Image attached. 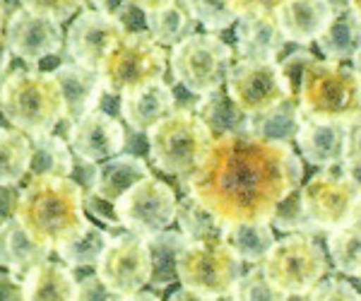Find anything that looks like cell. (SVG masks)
<instances>
[{"instance_id": "1", "label": "cell", "mask_w": 361, "mask_h": 301, "mask_svg": "<svg viewBox=\"0 0 361 301\" xmlns=\"http://www.w3.org/2000/svg\"><path fill=\"white\" fill-rule=\"evenodd\" d=\"M301 181L304 166L292 145L253 133H229L212 137L183 186L222 227H234L270 224Z\"/></svg>"}, {"instance_id": "2", "label": "cell", "mask_w": 361, "mask_h": 301, "mask_svg": "<svg viewBox=\"0 0 361 301\" xmlns=\"http://www.w3.org/2000/svg\"><path fill=\"white\" fill-rule=\"evenodd\" d=\"M17 222L42 246L56 251L87 224L85 193L68 176H37L20 193Z\"/></svg>"}, {"instance_id": "3", "label": "cell", "mask_w": 361, "mask_h": 301, "mask_svg": "<svg viewBox=\"0 0 361 301\" xmlns=\"http://www.w3.org/2000/svg\"><path fill=\"white\" fill-rule=\"evenodd\" d=\"M0 111L27 137L49 135L66 121V99L54 73L17 70L3 80Z\"/></svg>"}, {"instance_id": "4", "label": "cell", "mask_w": 361, "mask_h": 301, "mask_svg": "<svg viewBox=\"0 0 361 301\" xmlns=\"http://www.w3.org/2000/svg\"><path fill=\"white\" fill-rule=\"evenodd\" d=\"M304 118L349 123L361 113V80L354 68L337 61H313L296 94Z\"/></svg>"}, {"instance_id": "5", "label": "cell", "mask_w": 361, "mask_h": 301, "mask_svg": "<svg viewBox=\"0 0 361 301\" xmlns=\"http://www.w3.org/2000/svg\"><path fill=\"white\" fill-rule=\"evenodd\" d=\"M166 51L147 32H126L99 66L106 94H130L149 85L164 82Z\"/></svg>"}, {"instance_id": "6", "label": "cell", "mask_w": 361, "mask_h": 301, "mask_svg": "<svg viewBox=\"0 0 361 301\" xmlns=\"http://www.w3.org/2000/svg\"><path fill=\"white\" fill-rule=\"evenodd\" d=\"M212 137L214 135L197 118L195 111L176 109L147 130L149 159L157 169L169 176L185 178L205 157Z\"/></svg>"}, {"instance_id": "7", "label": "cell", "mask_w": 361, "mask_h": 301, "mask_svg": "<svg viewBox=\"0 0 361 301\" xmlns=\"http://www.w3.org/2000/svg\"><path fill=\"white\" fill-rule=\"evenodd\" d=\"M231 46L217 34H190L176 44L169 56L173 80L185 92L205 97L222 90L226 73L231 68Z\"/></svg>"}, {"instance_id": "8", "label": "cell", "mask_w": 361, "mask_h": 301, "mask_svg": "<svg viewBox=\"0 0 361 301\" xmlns=\"http://www.w3.org/2000/svg\"><path fill=\"white\" fill-rule=\"evenodd\" d=\"M301 207L313 229L335 231L361 215V183L347 171H320L299 188Z\"/></svg>"}, {"instance_id": "9", "label": "cell", "mask_w": 361, "mask_h": 301, "mask_svg": "<svg viewBox=\"0 0 361 301\" xmlns=\"http://www.w3.org/2000/svg\"><path fill=\"white\" fill-rule=\"evenodd\" d=\"M260 270L267 282H272L287 297H304L323 280L328 258L311 236L289 234L275 241V246L260 263Z\"/></svg>"}, {"instance_id": "10", "label": "cell", "mask_w": 361, "mask_h": 301, "mask_svg": "<svg viewBox=\"0 0 361 301\" xmlns=\"http://www.w3.org/2000/svg\"><path fill=\"white\" fill-rule=\"evenodd\" d=\"M241 275V260L222 241H188L176 258L180 285L214 299L229 297Z\"/></svg>"}, {"instance_id": "11", "label": "cell", "mask_w": 361, "mask_h": 301, "mask_svg": "<svg viewBox=\"0 0 361 301\" xmlns=\"http://www.w3.org/2000/svg\"><path fill=\"white\" fill-rule=\"evenodd\" d=\"M176 207L178 198L173 188L159 178L147 176L114 202V215L133 236L149 239L171 227Z\"/></svg>"}, {"instance_id": "12", "label": "cell", "mask_w": 361, "mask_h": 301, "mask_svg": "<svg viewBox=\"0 0 361 301\" xmlns=\"http://www.w3.org/2000/svg\"><path fill=\"white\" fill-rule=\"evenodd\" d=\"M226 94L248 118L263 116L292 97L277 61H238L226 73Z\"/></svg>"}, {"instance_id": "13", "label": "cell", "mask_w": 361, "mask_h": 301, "mask_svg": "<svg viewBox=\"0 0 361 301\" xmlns=\"http://www.w3.org/2000/svg\"><path fill=\"white\" fill-rule=\"evenodd\" d=\"M94 268L116 297H130L152 280L149 251L140 236H111Z\"/></svg>"}, {"instance_id": "14", "label": "cell", "mask_w": 361, "mask_h": 301, "mask_svg": "<svg viewBox=\"0 0 361 301\" xmlns=\"http://www.w3.org/2000/svg\"><path fill=\"white\" fill-rule=\"evenodd\" d=\"M126 32L128 29L121 17L102 10H82L68 29L66 49L73 63L99 70L102 61Z\"/></svg>"}, {"instance_id": "15", "label": "cell", "mask_w": 361, "mask_h": 301, "mask_svg": "<svg viewBox=\"0 0 361 301\" xmlns=\"http://www.w3.org/2000/svg\"><path fill=\"white\" fill-rule=\"evenodd\" d=\"M126 145V130L121 121H116L106 111H87L78 121L70 123L68 147L80 161L87 164H102L106 159L118 157Z\"/></svg>"}, {"instance_id": "16", "label": "cell", "mask_w": 361, "mask_h": 301, "mask_svg": "<svg viewBox=\"0 0 361 301\" xmlns=\"http://www.w3.org/2000/svg\"><path fill=\"white\" fill-rule=\"evenodd\" d=\"M5 46L10 49V54L22 58L25 63H39L61 51V25L20 8L5 25Z\"/></svg>"}, {"instance_id": "17", "label": "cell", "mask_w": 361, "mask_h": 301, "mask_svg": "<svg viewBox=\"0 0 361 301\" xmlns=\"http://www.w3.org/2000/svg\"><path fill=\"white\" fill-rule=\"evenodd\" d=\"M333 15V0H284L275 13L284 39L301 46L316 42L330 25Z\"/></svg>"}, {"instance_id": "18", "label": "cell", "mask_w": 361, "mask_h": 301, "mask_svg": "<svg viewBox=\"0 0 361 301\" xmlns=\"http://www.w3.org/2000/svg\"><path fill=\"white\" fill-rule=\"evenodd\" d=\"M345 135L347 123L342 121H313L304 118L299 133H296V145L308 164L313 166H330L340 164L345 154Z\"/></svg>"}, {"instance_id": "19", "label": "cell", "mask_w": 361, "mask_h": 301, "mask_svg": "<svg viewBox=\"0 0 361 301\" xmlns=\"http://www.w3.org/2000/svg\"><path fill=\"white\" fill-rule=\"evenodd\" d=\"M54 78L61 85L63 99H66V121H78L80 116L87 111H94L102 102V97L106 94L99 78V70L92 68L78 66V63H63L54 70Z\"/></svg>"}, {"instance_id": "20", "label": "cell", "mask_w": 361, "mask_h": 301, "mask_svg": "<svg viewBox=\"0 0 361 301\" xmlns=\"http://www.w3.org/2000/svg\"><path fill=\"white\" fill-rule=\"evenodd\" d=\"M284 34L275 13L241 17L236 25V54L241 61H277L284 49Z\"/></svg>"}, {"instance_id": "21", "label": "cell", "mask_w": 361, "mask_h": 301, "mask_svg": "<svg viewBox=\"0 0 361 301\" xmlns=\"http://www.w3.org/2000/svg\"><path fill=\"white\" fill-rule=\"evenodd\" d=\"M171 111H176V94L166 82L149 85L121 97V113L135 133H147Z\"/></svg>"}, {"instance_id": "22", "label": "cell", "mask_w": 361, "mask_h": 301, "mask_svg": "<svg viewBox=\"0 0 361 301\" xmlns=\"http://www.w3.org/2000/svg\"><path fill=\"white\" fill-rule=\"evenodd\" d=\"M147 176H152L147 161L135 157V154H118L114 159L94 164L90 188L99 200L116 202L128 188H133L137 181Z\"/></svg>"}, {"instance_id": "23", "label": "cell", "mask_w": 361, "mask_h": 301, "mask_svg": "<svg viewBox=\"0 0 361 301\" xmlns=\"http://www.w3.org/2000/svg\"><path fill=\"white\" fill-rule=\"evenodd\" d=\"M49 253L51 248L34 241L17 222V217L0 227V263L10 270V275L27 277L37 265L49 260Z\"/></svg>"}, {"instance_id": "24", "label": "cell", "mask_w": 361, "mask_h": 301, "mask_svg": "<svg viewBox=\"0 0 361 301\" xmlns=\"http://www.w3.org/2000/svg\"><path fill=\"white\" fill-rule=\"evenodd\" d=\"M325 61L345 63L361 51V17L349 5L335 8V15L325 32L316 39Z\"/></svg>"}, {"instance_id": "25", "label": "cell", "mask_w": 361, "mask_h": 301, "mask_svg": "<svg viewBox=\"0 0 361 301\" xmlns=\"http://www.w3.org/2000/svg\"><path fill=\"white\" fill-rule=\"evenodd\" d=\"M22 297L25 301H75L78 280L68 265L46 260L22 277Z\"/></svg>"}, {"instance_id": "26", "label": "cell", "mask_w": 361, "mask_h": 301, "mask_svg": "<svg viewBox=\"0 0 361 301\" xmlns=\"http://www.w3.org/2000/svg\"><path fill=\"white\" fill-rule=\"evenodd\" d=\"M145 25H147V34L161 49L164 46L173 49V46L195 32V17L185 0H173L166 8L145 13Z\"/></svg>"}, {"instance_id": "27", "label": "cell", "mask_w": 361, "mask_h": 301, "mask_svg": "<svg viewBox=\"0 0 361 301\" xmlns=\"http://www.w3.org/2000/svg\"><path fill=\"white\" fill-rule=\"evenodd\" d=\"M195 116L207 125L209 133H219V135L250 133V118L229 99L226 90L200 97V102L195 104Z\"/></svg>"}, {"instance_id": "28", "label": "cell", "mask_w": 361, "mask_h": 301, "mask_svg": "<svg viewBox=\"0 0 361 301\" xmlns=\"http://www.w3.org/2000/svg\"><path fill=\"white\" fill-rule=\"evenodd\" d=\"M222 244L229 246L241 263L258 265L275 246V231L270 224H234V227H224Z\"/></svg>"}, {"instance_id": "29", "label": "cell", "mask_w": 361, "mask_h": 301, "mask_svg": "<svg viewBox=\"0 0 361 301\" xmlns=\"http://www.w3.org/2000/svg\"><path fill=\"white\" fill-rule=\"evenodd\" d=\"M75 171V159L73 149L68 147V142L63 137L54 135H42L32 140V159H29V171L32 178L37 176H68Z\"/></svg>"}, {"instance_id": "30", "label": "cell", "mask_w": 361, "mask_h": 301, "mask_svg": "<svg viewBox=\"0 0 361 301\" xmlns=\"http://www.w3.org/2000/svg\"><path fill=\"white\" fill-rule=\"evenodd\" d=\"M301 123H304V113L299 109V102H296V97H289L287 102H282L272 111L250 118V133L265 137V140L289 145L296 140Z\"/></svg>"}, {"instance_id": "31", "label": "cell", "mask_w": 361, "mask_h": 301, "mask_svg": "<svg viewBox=\"0 0 361 301\" xmlns=\"http://www.w3.org/2000/svg\"><path fill=\"white\" fill-rule=\"evenodd\" d=\"M109 241H111V234L87 219V224L80 229V234L73 236L68 244L58 246L56 253L68 268H90V265L99 263Z\"/></svg>"}, {"instance_id": "32", "label": "cell", "mask_w": 361, "mask_h": 301, "mask_svg": "<svg viewBox=\"0 0 361 301\" xmlns=\"http://www.w3.org/2000/svg\"><path fill=\"white\" fill-rule=\"evenodd\" d=\"M149 251V263H152V280L149 285L154 287H166L176 280V258L183 251V246L188 244L180 231H161L157 236L145 239Z\"/></svg>"}, {"instance_id": "33", "label": "cell", "mask_w": 361, "mask_h": 301, "mask_svg": "<svg viewBox=\"0 0 361 301\" xmlns=\"http://www.w3.org/2000/svg\"><path fill=\"white\" fill-rule=\"evenodd\" d=\"M32 140L17 128H0V186L20 183L29 171Z\"/></svg>"}, {"instance_id": "34", "label": "cell", "mask_w": 361, "mask_h": 301, "mask_svg": "<svg viewBox=\"0 0 361 301\" xmlns=\"http://www.w3.org/2000/svg\"><path fill=\"white\" fill-rule=\"evenodd\" d=\"M328 256L340 273L361 277V217L328 234Z\"/></svg>"}, {"instance_id": "35", "label": "cell", "mask_w": 361, "mask_h": 301, "mask_svg": "<svg viewBox=\"0 0 361 301\" xmlns=\"http://www.w3.org/2000/svg\"><path fill=\"white\" fill-rule=\"evenodd\" d=\"M176 222L180 227V234L188 241H222L224 227L209 215L193 195H185L183 200H178Z\"/></svg>"}, {"instance_id": "36", "label": "cell", "mask_w": 361, "mask_h": 301, "mask_svg": "<svg viewBox=\"0 0 361 301\" xmlns=\"http://www.w3.org/2000/svg\"><path fill=\"white\" fill-rule=\"evenodd\" d=\"M231 301H289L284 292L267 282L263 270L255 268L248 275H241L238 282L231 289Z\"/></svg>"}, {"instance_id": "37", "label": "cell", "mask_w": 361, "mask_h": 301, "mask_svg": "<svg viewBox=\"0 0 361 301\" xmlns=\"http://www.w3.org/2000/svg\"><path fill=\"white\" fill-rule=\"evenodd\" d=\"M185 3H188L195 22H200L207 32H222L238 20L226 0H185Z\"/></svg>"}, {"instance_id": "38", "label": "cell", "mask_w": 361, "mask_h": 301, "mask_svg": "<svg viewBox=\"0 0 361 301\" xmlns=\"http://www.w3.org/2000/svg\"><path fill=\"white\" fill-rule=\"evenodd\" d=\"M20 8L27 10V13L49 17V20L63 25L78 10L85 8V0H20Z\"/></svg>"}, {"instance_id": "39", "label": "cell", "mask_w": 361, "mask_h": 301, "mask_svg": "<svg viewBox=\"0 0 361 301\" xmlns=\"http://www.w3.org/2000/svg\"><path fill=\"white\" fill-rule=\"evenodd\" d=\"M272 224L282 231H299V229H313L308 224V219L304 215V207H301V195L299 190H294L287 200H282V205L277 207Z\"/></svg>"}, {"instance_id": "40", "label": "cell", "mask_w": 361, "mask_h": 301, "mask_svg": "<svg viewBox=\"0 0 361 301\" xmlns=\"http://www.w3.org/2000/svg\"><path fill=\"white\" fill-rule=\"evenodd\" d=\"M306 301H361V294L349 285V282L330 277V280H325V282H318V285L308 292Z\"/></svg>"}, {"instance_id": "41", "label": "cell", "mask_w": 361, "mask_h": 301, "mask_svg": "<svg viewBox=\"0 0 361 301\" xmlns=\"http://www.w3.org/2000/svg\"><path fill=\"white\" fill-rule=\"evenodd\" d=\"M313 61H316V56H313L311 51L301 49V51H294V54H289L282 63H279V70H282L284 80H287V87H289V92H292V97L299 94L301 78H304L306 68L311 66Z\"/></svg>"}, {"instance_id": "42", "label": "cell", "mask_w": 361, "mask_h": 301, "mask_svg": "<svg viewBox=\"0 0 361 301\" xmlns=\"http://www.w3.org/2000/svg\"><path fill=\"white\" fill-rule=\"evenodd\" d=\"M342 161H345V166H349V169H361V113L354 116L347 123Z\"/></svg>"}, {"instance_id": "43", "label": "cell", "mask_w": 361, "mask_h": 301, "mask_svg": "<svg viewBox=\"0 0 361 301\" xmlns=\"http://www.w3.org/2000/svg\"><path fill=\"white\" fill-rule=\"evenodd\" d=\"M75 301H118V297L94 273L78 282V297H75Z\"/></svg>"}, {"instance_id": "44", "label": "cell", "mask_w": 361, "mask_h": 301, "mask_svg": "<svg viewBox=\"0 0 361 301\" xmlns=\"http://www.w3.org/2000/svg\"><path fill=\"white\" fill-rule=\"evenodd\" d=\"M229 8L234 10V15L241 20V17L248 15H263V13H277V8L284 3V0H226Z\"/></svg>"}, {"instance_id": "45", "label": "cell", "mask_w": 361, "mask_h": 301, "mask_svg": "<svg viewBox=\"0 0 361 301\" xmlns=\"http://www.w3.org/2000/svg\"><path fill=\"white\" fill-rule=\"evenodd\" d=\"M17 205H20V188L13 183H3L0 186V227L17 217Z\"/></svg>"}, {"instance_id": "46", "label": "cell", "mask_w": 361, "mask_h": 301, "mask_svg": "<svg viewBox=\"0 0 361 301\" xmlns=\"http://www.w3.org/2000/svg\"><path fill=\"white\" fill-rule=\"evenodd\" d=\"M0 301H25L22 282L15 275H0Z\"/></svg>"}, {"instance_id": "47", "label": "cell", "mask_w": 361, "mask_h": 301, "mask_svg": "<svg viewBox=\"0 0 361 301\" xmlns=\"http://www.w3.org/2000/svg\"><path fill=\"white\" fill-rule=\"evenodd\" d=\"M169 301H217V299L207 297V294H200V292H193V289L180 287L171 294V297H169Z\"/></svg>"}, {"instance_id": "48", "label": "cell", "mask_w": 361, "mask_h": 301, "mask_svg": "<svg viewBox=\"0 0 361 301\" xmlns=\"http://www.w3.org/2000/svg\"><path fill=\"white\" fill-rule=\"evenodd\" d=\"M126 3L135 5L142 13H154V10H161V8H166V5H171L173 0H126Z\"/></svg>"}, {"instance_id": "49", "label": "cell", "mask_w": 361, "mask_h": 301, "mask_svg": "<svg viewBox=\"0 0 361 301\" xmlns=\"http://www.w3.org/2000/svg\"><path fill=\"white\" fill-rule=\"evenodd\" d=\"M97 8L94 10H102V13H109V15H116V8H123V5H118V0H94Z\"/></svg>"}, {"instance_id": "50", "label": "cell", "mask_w": 361, "mask_h": 301, "mask_svg": "<svg viewBox=\"0 0 361 301\" xmlns=\"http://www.w3.org/2000/svg\"><path fill=\"white\" fill-rule=\"evenodd\" d=\"M10 56H13V54H10V49H8V46H0V78H3V75H5V70H8V66H10Z\"/></svg>"}, {"instance_id": "51", "label": "cell", "mask_w": 361, "mask_h": 301, "mask_svg": "<svg viewBox=\"0 0 361 301\" xmlns=\"http://www.w3.org/2000/svg\"><path fill=\"white\" fill-rule=\"evenodd\" d=\"M118 301H159V299L149 292H135V294H130V297H118Z\"/></svg>"}, {"instance_id": "52", "label": "cell", "mask_w": 361, "mask_h": 301, "mask_svg": "<svg viewBox=\"0 0 361 301\" xmlns=\"http://www.w3.org/2000/svg\"><path fill=\"white\" fill-rule=\"evenodd\" d=\"M5 25H8V22H5V8H3V3H0V46L5 44Z\"/></svg>"}, {"instance_id": "53", "label": "cell", "mask_w": 361, "mask_h": 301, "mask_svg": "<svg viewBox=\"0 0 361 301\" xmlns=\"http://www.w3.org/2000/svg\"><path fill=\"white\" fill-rule=\"evenodd\" d=\"M352 68H354V73L359 75V80H361V51L352 58Z\"/></svg>"}, {"instance_id": "54", "label": "cell", "mask_w": 361, "mask_h": 301, "mask_svg": "<svg viewBox=\"0 0 361 301\" xmlns=\"http://www.w3.org/2000/svg\"><path fill=\"white\" fill-rule=\"evenodd\" d=\"M347 5H349V8H352L354 13H357L359 17H361V0H347Z\"/></svg>"}, {"instance_id": "55", "label": "cell", "mask_w": 361, "mask_h": 301, "mask_svg": "<svg viewBox=\"0 0 361 301\" xmlns=\"http://www.w3.org/2000/svg\"><path fill=\"white\" fill-rule=\"evenodd\" d=\"M0 90H3V80H0Z\"/></svg>"}]
</instances>
